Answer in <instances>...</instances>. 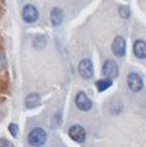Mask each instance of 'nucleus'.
<instances>
[{
	"label": "nucleus",
	"mask_w": 146,
	"mask_h": 147,
	"mask_svg": "<svg viewBox=\"0 0 146 147\" xmlns=\"http://www.w3.org/2000/svg\"><path fill=\"white\" fill-rule=\"evenodd\" d=\"M46 139H48V135L45 132V129L37 127V128L31 129L30 134H29V143H30L33 147H42L46 143Z\"/></svg>",
	"instance_id": "f257e3e1"
},
{
	"label": "nucleus",
	"mask_w": 146,
	"mask_h": 147,
	"mask_svg": "<svg viewBox=\"0 0 146 147\" xmlns=\"http://www.w3.org/2000/svg\"><path fill=\"white\" fill-rule=\"evenodd\" d=\"M102 71H103V74L106 76V78H110V80L118 77V73H119V70H118V65H116V62L115 61H112V59H108V61L104 62Z\"/></svg>",
	"instance_id": "f03ea898"
},
{
	"label": "nucleus",
	"mask_w": 146,
	"mask_h": 147,
	"mask_svg": "<svg viewBox=\"0 0 146 147\" xmlns=\"http://www.w3.org/2000/svg\"><path fill=\"white\" fill-rule=\"evenodd\" d=\"M68 134H69V136L77 143H83L85 140V129L79 124L72 125L71 128H69V131H68Z\"/></svg>",
	"instance_id": "7ed1b4c3"
},
{
	"label": "nucleus",
	"mask_w": 146,
	"mask_h": 147,
	"mask_svg": "<svg viewBox=\"0 0 146 147\" xmlns=\"http://www.w3.org/2000/svg\"><path fill=\"white\" fill-rule=\"evenodd\" d=\"M79 73L83 78H91L93 76V65L89 59H83L79 63Z\"/></svg>",
	"instance_id": "20e7f679"
},
{
	"label": "nucleus",
	"mask_w": 146,
	"mask_h": 147,
	"mask_svg": "<svg viewBox=\"0 0 146 147\" xmlns=\"http://www.w3.org/2000/svg\"><path fill=\"white\" fill-rule=\"evenodd\" d=\"M76 107L79 108L80 111H89L92 107V101L84 92H80L76 96Z\"/></svg>",
	"instance_id": "39448f33"
},
{
	"label": "nucleus",
	"mask_w": 146,
	"mask_h": 147,
	"mask_svg": "<svg viewBox=\"0 0 146 147\" xmlns=\"http://www.w3.org/2000/svg\"><path fill=\"white\" fill-rule=\"evenodd\" d=\"M22 16L26 23H34L38 19V9L31 4H27L22 11Z\"/></svg>",
	"instance_id": "423d86ee"
},
{
	"label": "nucleus",
	"mask_w": 146,
	"mask_h": 147,
	"mask_svg": "<svg viewBox=\"0 0 146 147\" xmlns=\"http://www.w3.org/2000/svg\"><path fill=\"white\" fill-rule=\"evenodd\" d=\"M127 85L133 92H139L142 89V86H143V82H142V78L139 77V74L130 73L127 77Z\"/></svg>",
	"instance_id": "0eeeda50"
},
{
	"label": "nucleus",
	"mask_w": 146,
	"mask_h": 147,
	"mask_svg": "<svg viewBox=\"0 0 146 147\" xmlns=\"http://www.w3.org/2000/svg\"><path fill=\"white\" fill-rule=\"evenodd\" d=\"M112 51L118 57H123L126 53V40L123 36H116L112 42Z\"/></svg>",
	"instance_id": "6e6552de"
},
{
	"label": "nucleus",
	"mask_w": 146,
	"mask_h": 147,
	"mask_svg": "<svg viewBox=\"0 0 146 147\" xmlns=\"http://www.w3.org/2000/svg\"><path fill=\"white\" fill-rule=\"evenodd\" d=\"M134 54L138 58H146V42L145 40H135L134 43Z\"/></svg>",
	"instance_id": "1a4fd4ad"
},
{
	"label": "nucleus",
	"mask_w": 146,
	"mask_h": 147,
	"mask_svg": "<svg viewBox=\"0 0 146 147\" xmlns=\"http://www.w3.org/2000/svg\"><path fill=\"white\" fill-rule=\"evenodd\" d=\"M64 20V12L61 8H54L50 13V22L53 26H60Z\"/></svg>",
	"instance_id": "9d476101"
},
{
	"label": "nucleus",
	"mask_w": 146,
	"mask_h": 147,
	"mask_svg": "<svg viewBox=\"0 0 146 147\" xmlns=\"http://www.w3.org/2000/svg\"><path fill=\"white\" fill-rule=\"evenodd\" d=\"M39 104H41V97H39V94L31 93V94H29V96L26 97V107L30 108V109H33V108L38 107Z\"/></svg>",
	"instance_id": "9b49d317"
},
{
	"label": "nucleus",
	"mask_w": 146,
	"mask_h": 147,
	"mask_svg": "<svg viewBox=\"0 0 146 147\" xmlns=\"http://www.w3.org/2000/svg\"><path fill=\"white\" fill-rule=\"evenodd\" d=\"M33 46H34L37 50L43 49L45 46H46V36L45 35H35L33 38Z\"/></svg>",
	"instance_id": "f8f14e48"
},
{
	"label": "nucleus",
	"mask_w": 146,
	"mask_h": 147,
	"mask_svg": "<svg viewBox=\"0 0 146 147\" xmlns=\"http://www.w3.org/2000/svg\"><path fill=\"white\" fill-rule=\"evenodd\" d=\"M111 85H112V80L110 78H102V80H99L96 82V88L99 92H104L106 89H108Z\"/></svg>",
	"instance_id": "ddd939ff"
},
{
	"label": "nucleus",
	"mask_w": 146,
	"mask_h": 147,
	"mask_svg": "<svg viewBox=\"0 0 146 147\" xmlns=\"http://www.w3.org/2000/svg\"><path fill=\"white\" fill-rule=\"evenodd\" d=\"M119 15L122 16V18L127 19L128 16H130V8L126 7V5H120L119 7Z\"/></svg>",
	"instance_id": "4468645a"
},
{
	"label": "nucleus",
	"mask_w": 146,
	"mask_h": 147,
	"mask_svg": "<svg viewBox=\"0 0 146 147\" xmlns=\"http://www.w3.org/2000/svg\"><path fill=\"white\" fill-rule=\"evenodd\" d=\"M8 129H10V132H11V135H12V136H18V125H16V124L11 123V124L8 125Z\"/></svg>",
	"instance_id": "2eb2a0df"
},
{
	"label": "nucleus",
	"mask_w": 146,
	"mask_h": 147,
	"mask_svg": "<svg viewBox=\"0 0 146 147\" xmlns=\"http://www.w3.org/2000/svg\"><path fill=\"white\" fill-rule=\"evenodd\" d=\"M7 65V59H5V55L1 51H0V70H3Z\"/></svg>",
	"instance_id": "dca6fc26"
},
{
	"label": "nucleus",
	"mask_w": 146,
	"mask_h": 147,
	"mask_svg": "<svg viewBox=\"0 0 146 147\" xmlns=\"http://www.w3.org/2000/svg\"><path fill=\"white\" fill-rule=\"evenodd\" d=\"M0 147H12V146H11V143H10L8 140L1 139V140H0Z\"/></svg>",
	"instance_id": "f3484780"
}]
</instances>
